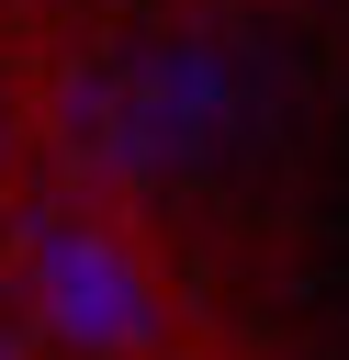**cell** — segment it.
<instances>
[{
	"label": "cell",
	"mask_w": 349,
	"mask_h": 360,
	"mask_svg": "<svg viewBox=\"0 0 349 360\" xmlns=\"http://www.w3.org/2000/svg\"><path fill=\"white\" fill-rule=\"evenodd\" d=\"M0 360H23V326H11V315H0Z\"/></svg>",
	"instance_id": "obj_2"
},
{
	"label": "cell",
	"mask_w": 349,
	"mask_h": 360,
	"mask_svg": "<svg viewBox=\"0 0 349 360\" xmlns=\"http://www.w3.org/2000/svg\"><path fill=\"white\" fill-rule=\"evenodd\" d=\"M0 146H11V124H0Z\"/></svg>",
	"instance_id": "obj_3"
},
{
	"label": "cell",
	"mask_w": 349,
	"mask_h": 360,
	"mask_svg": "<svg viewBox=\"0 0 349 360\" xmlns=\"http://www.w3.org/2000/svg\"><path fill=\"white\" fill-rule=\"evenodd\" d=\"M23 304H34V326H45L68 360H124V349L158 338V281H146V259H135L101 214H79V202L23 214Z\"/></svg>",
	"instance_id": "obj_1"
}]
</instances>
